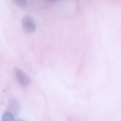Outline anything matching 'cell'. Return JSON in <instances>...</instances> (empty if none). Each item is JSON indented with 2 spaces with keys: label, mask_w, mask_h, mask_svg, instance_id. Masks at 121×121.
I'll use <instances>...</instances> for the list:
<instances>
[{
  "label": "cell",
  "mask_w": 121,
  "mask_h": 121,
  "mask_svg": "<svg viewBox=\"0 0 121 121\" xmlns=\"http://www.w3.org/2000/svg\"><path fill=\"white\" fill-rule=\"evenodd\" d=\"M21 24L22 30L26 33H32L36 29L35 21L33 17L30 15H26L23 17Z\"/></svg>",
  "instance_id": "obj_1"
},
{
  "label": "cell",
  "mask_w": 121,
  "mask_h": 121,
  "mask_svg": "<svg viewBox=\"0 0 121 121\" xmlns=\"http://www.w3.org/2000/svg\"><path fill=\"white\" fill-rule=\"evenodd\" d=\"M14 72L17 79L22 86L27 87L29 86L31 81L30 78L27 74L17 67L14 68Z\"/></svg>",
  "instance_id": "obj_2"
},
{
  "label": "cell",
  "mask_w": 121,
  "mask_h": 121,
  "mask_svg": "<svg viewBox=\"0 0 121 121\" xmlns=\"http://www.w3.org/2000/svg\"><path fill=\"white\" fill-rule=\"evenodd\" d=\"M2 121H14V117L12 113L7 112L3 114Z\"/></svg>",
  "instance_id": "obj_3"
},
{
  "label": "cell",
  "mask_w": 121,
  "mask_h": 121,
  "mask_svg": "<svg viewBox=\"0 0 121 121\" xmlns=\"http://www.w3.org/2000/svg\"><path fill=\"white\" fill-rule=\"evenodd\" d=\"M17 5L20 7H24L27 4L26 1L25 0H13Z\"/></svg>",
  "instance_id": "obj_4"
},
{
  "label": "cell",
  "mask_w": 121,
  "mask_h": 121,
  "mask_svg": "<svg viewBox=\"0 0 121 121\" xmlns=\"http://www.w3.org/2000/svg\"><path fill=\"white\" fill-rule=\"evenodd\" d=\"M15 121H25L24 120L22 119H19Z\"/></svg>",
  "instance_id": "obj_5"
}]
</instances>
